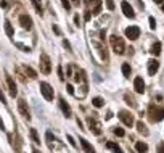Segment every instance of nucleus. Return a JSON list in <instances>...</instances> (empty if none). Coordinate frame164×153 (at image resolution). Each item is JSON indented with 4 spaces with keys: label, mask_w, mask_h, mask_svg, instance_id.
I'll return each mask as SVG.
<instances>
[{
    "label": "nucleus",
    "mask_w": 164,
    "mask_h": 153,
    "mask_svg": "<svg viewBox=\"0 0 164 153\" xmlns=\"http://www.w3.org/2000/svg\"><path fill=\"white\" fill-rule=\"evenodd\" d=\"M110 41H111V45H113V50H114L117 55H122L126 52V45H124V41L119 36H111Z\"/></svg>",
    "instance_id": "1"
},
{
    "label": "nucleus",
    "mask_w": 164,
    "mask_h": 153,
    "mask_svg": "<svg viewBox=\"0 0 164 153\" xmlns=\"http://www.w3.org/2000/svg\"><path fill=\"white\" fill-rule=\"evenodd\" d=\"M150 113H151V119L159 123L164 119V108L162 106H158V108H155V105L150 106Z\"/></svg>",
    "instance_id": "2"
},
{
    "label": "nucleus",
    "mask_w": 164,
    "mask_h": 153,
    "mask_svg": "<svg viewBox=\"0 0 164 153\" xmlns=\"http://www.w3.org/2000/svg\"><path fill=\"white\" fill-rule=\"evenodd\" d=\"M40 69L45 74H50L52 71V65H50V58L47 53H40Z\"/></svg>",
    "instance_id": "3"
},
{
    "label": "nucleus",
    "mask_w": 164,
    "mask_h": 153,
    "mask_svg": "<svg viewBox=\"0 0 164 153\" xmlns=\"http://www.w3.org/2000/svg\"><path fill=\"white\" fill-rule=\"evenodd\" d=\"M40 92H42V95L45 97V100H48V101L53 100V89H52V86H50V84L40 82Z\"/></svg>",
    "instance_id": "4"
},
{
    "label": "nucleus",
    "mask_w": 164,
    "mask_h": 153,
    "mask_svg": "<svg viewBox=\"0 0 164 153\" xmlns=\"http://www.w3.org/2000/svg\"><path fill=\"white\" fill-rule=\"evenodd\" d=\"M119 119H121L124 124H126V126H129V127L134 126V116H132L129 111H126V110L119 111Z\"/></svg>",
    "instance_id": "5"
},
{
    "label": "nucleus",
    "mask_w": 164,
    "mask_h": 153,
    "mask_svg": "<svg viewBox=\"0 0 164 153\" xmlns=\"http://www.w3.org/2000/svg\"><path fill=\"white\" fill-rule=\"evenodd\" d=\"M126 37H129L131 41H135V39L140 37V29L137 26H129L126 27Z\"/></svg>",
    "instance_id": "6"
},
{
    "label": "nucleus",
    "mask_w": 164,
    "mask_h": 153,
    "mask_svg": "<svg viewBox=\"0 0 164 153\" xmlns=\"http://www.w3.org/2000/svg\"><path fill=\"white\" fill-rule=\"evenodd\" d=\"M18 110H19V113L24 118H27V119H31V115H29V108H27V103H26V100H23V98H19L18 100Z\"/></svg>",
    "instance_id": "7"
},
{
    "label": "nucleus",
    "mask_w": 164,
    "mask_h": 153,
    "mask_svg": "<svg viewBox=\"0 0 164 153\" xmlns=\"http://www.w3.org/2000/svg\"><path fill=\"white\" fill-rule=\"evenodd\" d=\"M121 8H122V13L127 16V18H131V20H134L135 18V13H134V8L129 5L127 2H122L121 3Z\"/></svg>",
    "instance_id": "8"
},
{
    "label": "nucleus",
    "mask_w": 164,
    "mask_h": 153,
    "mask_svg": "<svg viewBox=\"0 0 164 153\" xmlns=\"http://www.w3.org/2000/svg\"><path fill=\"white\" fill-rule=\"evenodd\" d=\"M87 123H89V127H90V131H92L95 135H100L101 134V127H100V124L93 119V118H89L87 119Z\"/></svg>",
    "instance_id": "9"
},
{
    "label": "nucleus",
    "mask_w": 164,
    "mask_h": 153,
    "mask_svg": "<svg viewBox=\"0 0 164 153\" xmlns=\"http://www.w3.org/2000/svg\"><path fill=\"white\" fill-rule=\"evenodd\" d=\"M134 89L137 94H143L145 92V82L142 77H135L134 79Z\"/></svg>",
    "instance_id": "10"
},
{
    "label": "nucleus",
    "mask_w": 164,
    "mask_h": 153,
    "mask_svg": "<svg viewBox=\"0 0 164 153\" xmlns=\"http://www.w3.org/2000/svg\"><path fill=\"white\" fill-rule=\"evenodd\" d=\"M19 23H21V26L24 27V29H27V31L32 27V20H31V16H27V15H21L19 16Z\"/></svg>",
    "instance_id": "11"
},
{
    "label": "nucleus",
    "mask_w": 164,
    "mask_h": 153,
    "mask_svg": "<svg viewBox=\"0 0 164 153\" xmlns=\"http://www.w3.org/2000/svg\"><path fill=\"white\" fill-rule=\"evenodd\" d=\"M158 69H159V61L158 60H150L148 61V73L151 76H155L158 73Z\"/></svg>",
    "instance_id": "12"
},
{
    "label": "nucleus",
    "mask_w": 164,
    "mask_h": 153,
    "mask_svg": "<svg viewBox=\"0 0 164 153\" xmlns=\"http://www.w3.org/2000/svg\"><path fill=\"white\" fill-rule=\"evenodd\" d=\"M7 84H8V89H10V94L16 97V94H18V89H16V84L15 81L11 79V76H7Z\"/></svg>",
    "instance_id": "13"
},
{
    "label": "nucleus",
    "mask_w": 164,
    "mask_h": 153,
    "mask_svg": "<svg viewBox=\"0 0 164 153\" xmlns=\"http://www.w3.org/2000/svg\"><path fill=\"white\" fill-rule=\"evenodd\" d=\"M79 140H81V145H82V148H84V151H85V153H95V148L89 144L87 139L82 137V139H79Z\"/></svg>",
    "instance_id": "14"
},
{
    "label": "nucleus",
    "mask_w": 164,
    "mask_h": 153,
    "mask_svg": "<svg viewBox=\"0 0 164 153\" xmlns=\"http://www.w3.org/2000/svg\"><path fill=\"white\" fill-rule=\"evenodd\" d=\"M60 106H61V110H63L65 116H66V118H71V106L68 105L63 98H60Z\"/></svg>",
    "instance_id": "15"
},
{
    "label": "nucleus",
    "mask_w": 164,
    "mask_h": 153,
    "mask_svg": "<svg viewBox=\"0 0 164 153\" xmlns=\"http://www.w3.org/2000/svg\"><path fill=\"white\" fill-rule=\"evenodd\" d=\"M135 150H137L138 153H146L148 151V145H146L145 142H137L135 144Z\"/></svg>",
    "instance_id": "16"
},
{
    "label": "nucleus",
    "mask_w": 164,
    "mask_h": 153,
    "mask_svg": "<svg viewBox=\"0 0 164 153\" xmlns=\"http://www.w3.org/2000/svg\"><path fill=\"white\" fill-rule=\"evenodd\" d=\"M106 148H110V150H113L114 153H122V148L117 144H114V142H108L106 144Z\"/></svg>",
    "instance_id": "17"
},
{
    "label": "nucleus",
    "mask_w": 164,
    "mask_h": 153,
    "mask_svg": "<svg viewBox=\"0 0 164 153\" xmlns=\"http://www.w3.org/2000/svg\"><path fill=\"white\" fill-rule=\"evenodd\" d=\"M135 126H137V131L140 134H143V135H148V129H146V126L142 123V121H138V123H135Z\"/></svg>",
    "instance_id": "18"
},
{
    "label": "nucleus",
    "mask_w": 164,
    "mask_h": 153,
    "mask_svg": "<svg viewBox=\"0 0 164 153\" xmlns=\"http://www.w3.org/2000/svg\"><path fill=\"white\" fill-rule=\"evenodd\" d=\"M151 53H153L155 56H158L161 53V42H156V44H153V47H151V50H150Z\"/></svg>",
    "instance_id": "19"
},
{
    "label": "nucleus",
    "mask_w": 164,
    "mask_h": 153,
    "mask_svg": "<svg viewBox=\"0 0 164 153\" xmlns=\"http://www.w3.org/2000/svg\"><path fill=\"white\" fill-rule=\"evenodd\" d=\"M31 2H32L34 7H36L37 13H39V15H42V13H44V7H42V2H40V0H31Z\"/></svg>",
    "instance_id": "20"
},
{
    "label": "nucleus",
    "mask_w": 164,
    "mask_h": 153,
    "mask_svg": "<svg viewBox=\"0 0 164 153\" xmlns=\"http://www.w3.org/2000/svg\"><path fill=\"white\" fill-rule=\"evenodd\" d=\"M92 105H93V106H97V108H101V106L105 105V100L101 98V97H95V98L92 100Z\"/></svg>",
    "instance_id": "21"
},
{
    "label": "nucleus",
    "mask_w": 164,
    "mask_h": 153,
    "mask_svg": "<svg viewBox=\"0 0 164 153\" xmlns=\"http://www.w3.org/2000/svg\"><path fill=\"white\" fill-rule=\"evenodd\" d=\"M26 74H27V76H29L31 79H36V77H37V73H36V71H34V69H32V68H31V66H26Z\"/></svg>",
    "instance_id": "22"
},
{
    "label": "nucleus",
    "mask_w": 164,
    "mask_h": 153,
    "mask_svg": "<svg viewBox=\"0 0 164 153\" xmlns=\"http://www.w3.org/2000/svg\"><path fill=\"white\" fill-rule=\"evenodd\" d=\"M122 74L126 76V77H131V66H129L127 63L122 65Z\"/></svg>",
    "instance_id": "23"
},
{
    "label": "nucleus",
    "mask_w": 164,
    "mask_h": 153,
    "mask_svg": "<svg viewBox=\"0 0 164 153\" xmlns=\"http://www.w3.org/2000/svg\"><path fill=\"white\" fill-rule=\"evenodd\" d=\"M5 31H7V34L11 37L15 34V31H13V27H11V24H10V21H5Z\"/></svg>",
    "instance_id": "24"
},
{
    "label": "nucleus",
    "mask_w": 164,
    "mask_h": 153,
    "mask_svg": "<svg viewBox=\"0 0 164 153\" xmlns=\"http://www.w3.org/2000/svg\"><path fill=\"white\" fill-rule=\"evenodd\" d=\"M31 137H32V140L36 144H40V139H39V135H37V132H36V129H31Z\"/></svg>",
    "instance_id": "25"
},
{
    "label": "nucleus",
    "mask_w": 164,
    "mask_h": 153,
    "mask_svg": "<svg viewBox=\"0 0 164 153\" xmlns=\"http://www.w3.org/2000/svg\"><path fill=\"white\" fill-rule=\"evenodd\" d=\"M100 11H101V2L95 5V8L92 10V15H93V16H97V15H100Z\"/></svg>",
    "instance_id": "26"
},
{
    "label": "nucleus",
    "mask_w": 164,
    "mask_h": 153,
    "mask_svg": "<svg viewBox=\"0 0 164 153\" xmlns=\"http://www.w3.org/2000/svg\"><path fill=\"white\" fill-rule=\"evenodd\" d=\"M126 101H127V103L131 105V106H135V101H134V98H132L129 94H126Z\"/></svg>",
    "instance_id": "27"
},
{
    "label": "nucleus",
    "mask_w": 164,
    "mask_h": 153,
    "mask_svg": "<svg viewBox=\"0 0 164 153\" xmlns=\"http://www.w3.org/2000/svg\"><path fill=\"white\" fill-rule=\"evenodd\" d=\"M61 3H63V7L66 8V11H69V10H71V3H69V0H61Z\"/></svg>",
    "instance_id": "28"
},
{
    "label": "nucleus",
    "mask_w": 164,
    "mask_h": 153,
    "mask_svg": "<svg viewBox=\"0 0 164 153\" xmlns=\"http://www.w3.org/2000/svg\"><path fill=\"white\" fill-rule=\"evenodd\" d=\"M90 18H92V11H90V10H85V13H84V20H85V21H90Z\"/></svg>",
    "instance_id": "29"
},
{
    "label": "nucleus",
    "mask_w": 164,
    "mask_h": 153,
    "mask_svg": "<svg viewBox=\"0 0 164 153\" xmlns=\"http://www.w3.org/2000/svg\"><path fill=\"white\" fill-rule=\"evenodd\" d=\"M106 7L108 10H114V0H106Z\"/></svg>",
    "instance_id": "30"
},
{
    "label": "nucleus",
    "mask_w": 164,
    "mask_h": 153,
    "mask_svg": "<svg viewBox=\"0 0 164 153\" xmlns=\"http://www.w3.org/2000/svg\"><path fill=\"white\" fill-rule=\"evenodd\" d=\"M114 134L119 135V137H122V135H124V129H121V127H114Z\"/></svg>",
    "instance_id": "31"
},
{
    "label": "nucleus",
    "mask_w": 164,
    "mask_h": 153,
    "mask_svg": "<svg viewBox=\"0 0 164 153\" xmlns=\"http://www.w3.org/2000/svg\"><path fill=\"white\" fill-rule=\"evenodd\" d=\"M150 27L151 29H156V21H155L153 16H150Z\"/></svg>",
    "instance_id": "32"
},
{
    "label": "nucleus",
    "mask_w": 164,
    "mask_h": 153,
    "mask_svg": "<svg viewBox=\"0 0 164 153\" xmlns=\"http://www.w3.org/2000/svg\"><path fill=\"white\" fill-rule=\"evenodd\" d=\"M58 76H60V81H65V74H63V68L58 66Z\"/></svg>",
    "instance_id": "33"
},
{
    "label": "nucleus",
    "mask_w": 164,
    "mask_h": 153,
    "mask_svg": "<svg viewBox=\"0 0 164 153\" xmlns=\"http://www.w3.org/2000/svg\"><path fill=\"white\" fill-rule=\"evenodd\" d=\"M16 47L23 48V52H31V48H29V47H24V45H23V44H16Z\"/></svg>",
    "instance_id": "34"
},
{
    "label": "nucleus",
    "mask_w": 164,
    "mask_h": 153,
    "mask_svg": "<svg viewBox=\"0 0 164 153\" xmlns=\"http://www.w3.org/2000/svg\"><path fill=\"white\" fill-rule=\"evenodd\" d=\"M68 140H69V144L72 145V147H77V144H76V140L71 137V135H68Z\"/></svg>",
    "instance_id": "35"
},
{
    "label": "nucleus",
    "mask_w": 164,
    "mask_h": 153,
    "mask_svg": "<svg viewBox=\"0 0 164 153\" xmlns=\"http://www.w3.org/2000/svg\"><path fill=\"white\" fill-rule=\"evenodd\" d=\"M158 153H164V142H161L158 145Z\"/></svg>",
    "instance_id": "36"
},
{
    "label": "nucleus",
    "mask_w": 164,
    "mask_h": 153,
    "mask_svg": "<svg viewBox=\"0 0 164 153\" xmlns=\"http://www.w3.org/2000/svg\"><path fill=\"white\" fill-rule=\"evenodd\" d=\"M53 32L56 34V36H60V34H61V31H60V27L56 26V24H53Z\"/></svg>",
    "instance_id": "37"
},
{
    "label": "nucleus",
    "mask_w": 164,
    "mask_h": 153,
    "mask_svg": "<svg viewBox=\"0 0 164 153\" xmlns=\"http://www.w3.org/2000/svg\"><path fill=\"white\" fill-rule=\"evenodd\" d=\"M74 23H76V26H81V18H79V15L74 16Z\"/></svg>",
    "instance_id": "38"
},
{
    "label": "nucleus",
    "mask_w": 164,
    "mask_h": 153,
    "mask_svg": "<svg viewBox=\"0 0 164 153\" xmlns=\"http://www.w3.org/2000/svg\"><path fill=\"white\" fill-rule=\"evenodd\" d=\"M68 92H69L71 95H72V94H74V87H72V86H71V84H68Z\"/></svg>",
    "instance_id": "39"
},
{
    "label": "nucleus",
    "mask_w": 164,
    "mask_h": 153,
    "mask_svg": "<svg viewBox=\"0 0 164 153\" xmlns=\"http://www.w3.org/2000/svg\"><path fill=\"white\" fill-rule=\"evenodd\" d=\"M63 45H65V47H66L68 50H71V44H69V42H68V41H66V39H65V41H63Z\"/></svg>",
    "instance_id": "40"
},
{
    "label": "nucleus",
    "mask_w": 164,
    "mask_h": 153,
    "mask_svg": "<svg viewBox=\"0 0 164 153\" xmlns=\"http://www.w3.org/2000/svg\"><path fill=\"white\" fill-rule=\"evenodd\" d=\"M0 100H2V103H7V101H5V95L2 92V89H0Z\"/></svg>",
    "instance_id": "41"
},
{
    "label": "nucleus",
    "mask_w": 164,
    "mask_h": 153,
    "mask_svg": "<svg viewBox=\"0 0 164 153\" xmlns=\"http://www.w3.org/2000/svg\"><path fill=\"white\" fill-rule=\"evenodd\" d=\"M98 2H100V0H85V3H89V5H90V3H95V5H97Z\"/></svg>",
    "instance_id": "42"
},
{
    "label": "nucleus",
    "mask_w": 164,
    "mask_h": 153,
    "mask_svg": "<svg viewBox=\"0 0 164 153\" xmlns=\"http://www.w3.org/2000/svg\"><path fill=\"white\" fill-rule=\"evenodd\" d=\"M0 129H3V121H2V118H0Z\"/></svg>",
    "instance_id": "43"
},
{
    "label": "nucleus",
    "mask_w": 164,
    "mask_h": 153,
    "mask_svg": "<svg viewBox=\"0 0 164 153\" xmlns=\"http://www.w3.org/2000/svg\"><path fill=\"white\" fill-rule=\"evenodd\" d=\"M155 3H162V0H153Z\"/></svg>",
    "instance_id": "44"
},
{
    "label": "nucleus",
    "mask_w": 164,
    "mask_h": 153,
    "mask_svg": "<svg viewBox=\"0 0 164 153\" xmlns=\"http://www.w3.org/2000/svg\"><path fill=\"white\" fill-rule=\"evenodd\" d=\"M32 153H40V151H39V150H36V148H34V151Z\"/></svg>",
    "instance_id": "45"
},
{
    "label": "nucleus",
    "mask_w": 164,
    "mask_h": 153,
    "mask_svg": "<svg viewBox=\"0 0 164 153\" xmlns=\"http://www.w3.org/2000/svg\"><path fill=\"white\" fill-rule=\"evenodd\" d=\"M72 2H74V3H79V0H72Z\"/></svg>",
    "instance_id": "46"
},
{
    "label": "nucleus",
    "mask_w": 164,
    "mask_h": 153,
    "mask_svg": "<svg viewBox=\"0 0 164 153\" xmlns=\"http://www.w3.org/2000/svg\"><path fill=\"white\" fill-rule=\"evenodd\" d=\"M162 11H164V5H162Z\"/></svg>",
    "instance_id": "47"
}]
</instances>
